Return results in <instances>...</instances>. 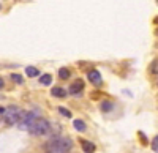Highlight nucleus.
Segmentation results:
<instances>
[{
	"instance_id": "f257e3e1",
	"label": "nucleus",
	"mask_w": 158,
	"mask_h": 153,
	"mask_svg": "<svg viewBox=\"0 0 158 153\" xmlns=\"http://www.w3.org/2000/svg\"><path fill=\"white\" fill-rule=\"evenodd\" d=\"M73 148V141L70 137L54 136L44 144L46 153H68Z\"/></svg>"
},
{
	"instance_id": "f03ea898",
	"label": "nucleus",
	"mask_w": 158,
	"mask_h": 153,
	"mask_svg": "<svg viewBox=\"0 0 158 153\" xmlns=\"http://www.w3.org/2000/svg\"><path fill=\"white\" fill-rule=\"evenodd\" d=\"M51 130V123L46 120V119H40V117H35L32 120V123L29 125L27 128V133H30L32 136H44L48 134Z\"/></svg>"
},
{
	"instance_id": "7ed1b4c3",
	"label": "nucleus",
	"mask_w": 158,
	"mask_h": 153,
	"mask_svg": "<svg viewBox=\"0 0 158 153\" xmlns=\"http://www.w3.org/2000/svg\"><path fill=\"white\" fill-rule=\"evenodd\" d=\"M19 115H21V109H19V107H16V106H8V107L3 109L2 120H3L8 126H13V125L18 123Z\"/></svg>"
},
{
	"instance_id": "20e7f679",
	"label": "nucleus",
	"mask_w": 158,
	"mask_h": 153,
	"mask_svg": "<svg viewBox=\"0 0 158 153\" xmlns=\"http://www.w3.org/2000/svg\"><path fill=\"white\" fill-rule=\"evenodd\" d=\"M84 81L82 79H76L71 85H70V88H68V92L71 93V95H79V93H82V90H84Z\"/></svg>"
},
{
	"instance_id": "39448f33",
	"label": "nucleus",
	"mask_w": 158,
	"mask_h": 153,
	"mask_svg": "<svg viewBox=\"0 0 158 153\" xmlns=\"http://www.w3.org/2000/svg\"><path fill=\"white\" fill-rule=\"evenodd\" d=\"M89 81L94 84V85L100 87V85L103 84V79H101L100 71H97V70H90V71H89Z\"/></svg>"
},
{
	"instance_id": "423d86ee",
	"label": "nucleus",
	"mask_w": 158,
	"mask_h": 153,
	"mask_svg": "<svg viewBox=\"0 0 158 153\" xmlns=\"http://www.w3.org/2000/svg\"><path fill=\"white\" fill-rule=\"evenodd\" d=\"M81 147H82V151L84 153H94L97 150V145L94 142L87 141V139H81Z\"/></svg>"
},
{
	"instance_id": "0eeeda50",
	"label": "nucleus",
	"mask_w": 158,
	"mask_h": 153,
	"mask_svg": "<svg viewBox=\"0 0 158 153\" xmlns=\"http://www.w3.org/2000/svg\"><path fill=\"white\" fill-rule=\"evenodd\" d=\"M51 95L57 96V98H65L67 96V90L62 88V87H54V88H51Z\"/></svg>"
},
{
	"instance_id": "6e6552de",
	"label": "nucleus",
	"mask_w": 158,
	"mask_h": 153,
	"mask_svg": "<svg viewBox=\"0 0 158 153\" xmlns=\"http://www.w3.org/2000/svg\"><path fill=\"white\" fill-rule=\"evenodd\" d=\"M73 126H74L76 131H81V133L85 131V128H87V126H85V122H84V120H79V119L73 122Z\"/></svg>"
},
{
	"instance_id": "1a4fd4ad",
	"label": "nucleus",
	"mask_w": 158,
	"mask_h": 153,
	"mask_svg": "<svg viewBox=\"0 0 158 153\" xmlns=\"http://www.w3.org/2000/svg\"><path fill=\"white\" fill-rule=\"evenodd\" d=\"M25 74H27L29 78H36V76L40 74V71L35 66H27V68H25Z\"/></svg>"
},
{
	"instance_id": "9d476101",
	"label": "nucleus",
	"mask_w": 158,
	"mask_h": 153,
	"mask_svg": "<svg viewBox=\"0 0 158 153\" xmlns=\"http://www.w3.org/2000/svg\"><path fill=\"white\" fill-rule=\"evenodd\" d=\"M40 82H41L43 85H51V82H52V76H51V74H43L41 78H40Z\"/></svg>"
},
{
	"instance_id": "9b49d317",
	"label": "nucleus",
	"mask_w": 158,
	"mask_h": 153,
	"mask_svg": "<svg viewBox=\"0 0 158 153\" xmlns=\"http://www.w3.org/2000/svg\"><path fill=\"white\" fill-rule=\"evenodd\" d=\"M59 78L60 79H68L70 78V70L68 68H60L59 70Z\"/></svg>"
},
{
	"instance_id": "f8f14e48",
	"label": "nucleus",
	"mask_w": 158,
	"mask_h": 153,
	"mask_svg": "<svg viewBox=\"0 0 158 153\" xmlns=\"http://www.w3.org/2000/svg\"><path fill=\"white\" fill-rule=\"evenodd\" d=\"M59 112L62 114L63 117H67V119H70V117H71V112H70L68 109H65V107H62V106L59 107Z\"/></svg>"
},
{
	"instance_id": "ddd939ff",
	"label": "nucleus",
	"mask_w": 158,
	"mask_h": 153,
	"mask_svg": "<svg viewBox=\"0 0 158 153\" xmlns=\"http://www.w3.org/2000/svg\"><path fill=\"white\" fill-rule=\"evenodd\" d=\"M111 109H112V104H111V103H108V101L101 104V111H103V112H108V111H111Z\"/></svg>"
},
{
	"instance_id": "4468645a",
	"label": "nucleus",
	"mask_w": 158,
	"mask_h": 153,
	"mask_svg": "<svg viewBox=\"0 0 158 153\" xmlns=\"http://www.w3.org/2000/svg\"><path fill=\"white\" fill-rule=\"evenodd\" d=\"M11 79L15 81L16 84H22V78H21V74H11Z\"/></svg>"
},
{
	"instance_id": "2eb2a0df",
	"label": "nucleus",
	"mask_w": 158,
	"mask_h": 153,
	"mask_svg": "<svg viewBox=\"0 0 158 153\" xmlns=\"http://www.w3.org/2000/svg\"><path fill=\"white\" fill-rule=\"evenodd\" d=\"M152 150H153L155 153L158 151V139H156V137H155L153 141H152Z\"/></svg>"
},
{
	"instance_id": "dca6fc26",
	"label": "nucleus",
	"mask_w": 158,
	"mask_h": 153,
	"mask_svg": "<svg viewBox=\"0 0 158 153\" xmlns=\"http://www.w3.org/2000/svg\"><path fill=\"white\" fill-rule=\"evenodd\" d=\"M3 85H5V82H3V79H2V78H0V90L3 88Z\"/></svg>"
},
{
	"instance_id": "f3484780",
	"label": "nucleus",
	"mask_w": 158,
	"mask_h": 153,
	"mask_svg": "<svg viewBox=\"0 0 158 153\" xmlns=\"http://www.w3.org/2000/svg\"><path fill=\"white\" fill-rule=\"evenodd\" d=\"M2 114H3V107H0V122H2Z\"/></svg>"
},
{
	"instance_id": "a211bd4d",
	"label": "nucleus",
	"mask_w": 158,
	"mask_h": 153,
	"mask_svg": "<svg viewBox=\"0 0 158 153\" xmlns=\"http://www.w3.org/2000/svg\"><path fill=\"white\" fill-rule=\"evenodd\" d=\"M0 98H2V96H0Z\"/></svg>"
}]
</instances>
